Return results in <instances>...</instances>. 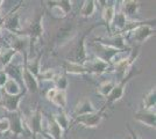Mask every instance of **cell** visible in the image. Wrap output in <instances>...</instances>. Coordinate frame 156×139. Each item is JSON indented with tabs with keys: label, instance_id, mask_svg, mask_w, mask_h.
Masks as SVG:
<instances>
[{
	"label": "cell",
	"instance_id": "obj_15",
	"mask_svg": "<svg viewBox=\"0 0 156 139\" xmlns=\"http://www.w3.org/2000/svg\"><path fill=\"white\" fill-rule=\"evenodd\" d=\"M134 119L140 122L143 125L148 126L150 129H155L156 125V114L155 111H150V110H137L134 114Z\"/></svg>",
	"mask_w": 156,
	"mask_h": 139
},
{
	"label": "cell",
	"instance_id": "obj_16",
	"mask_svg": "<svg viewBox=\"0 0 156 139\" xmlns=\"http://www.w3.org/2000/svg\"><path fill=\"white\" fill-rule=\"evenodd\" d=\"M9 48L14 49L16 52L25 55L27 53V50L30 48V41L25 35H14L9 42Z\"/></svg>",
	"mask_w": 156,
	"mask_h": 139
},
{
	"label": "cell",
	"instance_id": "obj_9",
	"mask_svg": "<svg viewBox=\"0 0 156 139\" xmlns=\"http://www.w3.org/2000/svg\"><path fill=\"white\" fill-rule=\"evenodd\" d=\"M26 126L28 131L33 133V136H40V134H44L43 129H42V111L40 108H36L35 110H33L30 115L25 118Z\"/></svg>",
	"mask_w": 156,
	"mask_h": 139
},
{
	"label": "cell",
	"instance_id": "obj_19",
	"mask_svg": "<svg viewBox=\"0 0 156 139\" xmlns=\"http://www.w3.org/2000/svg\"><path fill=\"white\" fill-rule=\"evenodd\" d=\"M1 91L4 93H6L7 95H12V96H15V95H19L21 94V86L15 81V80L11 79L7 77L6 81L4 84V86L1 87Z\"/></svg>",
	"mask_w": 156,
	"mask_h": 139
},
{
	"label": "cell",
	"instance_id": "obj_4",
	"mask_svg": "<svg viewBox=\"0 0 156 139\" xmlns=\"http://www.w3.org/2000/svg\"><path fill=\"white\" fill-rule=\"evenodd\" d=\"M44 33L43 29V14H39L33 19L26 28H22L21 35L27 36L30 41V48L33 46V43L39 41Z\"/></svg>",
	"mask_w": 156,
	"mask_h": 139
},
{
	"label": "cell",
	"instance_id": "obj_32",
	"mask_svg": "<svg viewBox=\"0 0 156 139\" xmlns=\"http://www.w3.org/2000/svg\"><path fill=\"white\" fill-rule=\"evenodd\" d=\"M52 81H54V84L56 86V89H58V91H65L66 87H68V79H66L65 74L57 73V75L55 77V79Z\"/></svg>",
	"mask_w": 156,
	"mask_h": 139
},
{
	"label": "cell",
	"instance_id": "obj_38",
	"mask_svg": "<svg viewBox=\"0 0 156 139\" xmlns=\"http://www.w3.org/2000/svg\"><path fill=\"white\" fill-rule=\"evenodd\" d=\"M1 30H2V19H0V36H1Z\"/></svg>",
	"mask_w": 156,
	"mask_h": 139
},
{
	"label": "cell",
	"instance_id": "obj_33",
	"mask_svg": "<svg viewBox=\"0 0 156 139\" xmlns=\"http://www.w3.org/2000/svg\"><path fill=\"white\" fill-rule=\"evenodd\" d=\"M56 4H57V5H58L63 11H64L66 15L71 12L72 1H69V0H62V1H56Z\"/></svg>",
	"mask_w": 156,
	"mask_h": 139
},
{
	"label": "cell",
	"instance_id": "obj_40",
	"mask_svg": "<svg viewBox=\"0 0 156 139\" xmlns=\"http://www.w3.org/2000/svg\"><path fill=\"white\" fill-rule=\"evenodd\" d=\"M0 137H1V136H0Z\"/></svg>",
	"mask_w": 156,
	"mask_h": 139
},
{
	"label": "cell",
	"instance_id": "obj_22",
	"mask_svg": "<svg viewBox=\"0 0 156 139\" xmlns=\"http://www.w3.org/2000/svg\"><path fill=\"white\" fill-rule=\"evenodd\" d=\"M47 130H48V134H47V136L50 139H62L63 131H62V129L59 127L58 124L54 121L52 117H50L49 121H48Z\"/></svg>",
	"mask_w": 156,
	"mask_h": 139
},
{
	"label": "cell",
	"instance_id": "obj_25",
	"mask_svg": "<svg viewBox=\"0 0 156 139\" xmlns=\"http://www.w3.org/2000/svg\"><path fill=\"white\" fill-rule=\"evenodd\" d=\"M16 51L12 49V48H6V49H1L0 48V64L5 67L7 66L9 63H12L14 56L16 55Z\"/></svg>",
	"mask_w": 156,
	"mask_h": 139
},
{
	"label": "cell",
	"instance_id": "obj_27",
	"mask_svg": "<svg viewBox=\"0 0 156 139\" xmlns=\"http://www.w3.org/2000/svg\"><path fill=\"white\" fill-rule=\"evenodd\" d=\"M51 117L54 118V121L58 124L59 127L62 129L63 132L69 129V126H70V119H69L68 115H66L65 113H62V111H61V113L52 114Z\"/></svg>",
	"mask_w": 156,
	"mask_h": 139
},
{
	"label": "cell",
	"instance_id": "obj_23",
	"mask_svg": "<svg viewBox=\"0 0 156 139\" xmlns=\"http://www.w3.org/2000/svg\"><path fill=\"white\" fill-rule=\"evenodd\" d=\"M122 13L126 16H133L137 13L139 8H140V2L135 1V0H127V1H122Z\"/></svg>",
	"mask_w": 156,
	"mask_h": 139
},
{
	"label": "cell",
	"instance_id": "obj_2",
	"mask_svg": "<svg viewBox=\"0 0 156 139\" xmlns=\"http://www.w3.org/2000/svg\"><path fill=\"white\" fill-rule=\"evenodd\" d=\"M139 56H140V46H135L134 49L130 50V52L128 53L127 57L118 60L113 64V70H114V73L117 75L118 82L124 79L128 74V72L130 71V67L136 61Z\"/></svg>",
	"mask_w": 156,
	"mask_h": 139
},
{
	"label": "cell",
	"instance_id": "obj_28",
	"mask_svg": "<svg viewBox=\"0 0 156 139\" xmlns=\"http://www.w3.org/2000/svg\"><path fill=\"white\" fill-rule=\"evenodd\" d=\"M52 104L57 107V108H61V109H64L66 107V92L65 91H56V94L54 95V98L51 99Z\"/></svg>",
	"mask_w": 156,
	"mask_h": 139
},
{
	"label": "cell",
	"instance_id": "obj_3",
	"mask_svg": "<svg viewBox=\"0 0 156 139\" xmlns=\"http://www.w3.org/2000/svg\"><path fill=\"white\" fill-rule=\"evenodd\" d=\"M141 71H129L128 74L122 80H120L118 84H115V86L114 88L112 89V92L110 93V95L107 96V100H106V103H105L103 108H104L105 110L107 109V108H110L113 103H115L117 101L119 100H121V98L124 96V93H125V89H126V86H127V84L129 82V80L133 78V77H136L137 74H140Z\"/></svg>",
	"mask_w": 156,
	"mask_h": 139
},
{
	"label": "cell",
	"instance_id": "obj_1",
	"mask_svg": "<svg viewBox=\"0 0 156 139\" xmlns=\"http://www.w3.org/2000/svg\"><path fill=\"white\" fill-rule=\"evenodd\" d=\"M103 23H96L91 26L86 31H84V34L82 36H79V40L77 41V43L75 44L73 49H72L71 53L69 55L68 57V61H71V63H75V64H78V65H84L85 63L87 61V52H86V37L87 35L90 34L91 30H93L96 27L101 26Z\"/></svg>",
	"mask_w": 156,
	"mask_h": 139
},
{
	"label": "cell",
	"instance_id": "obj_36",
	"mask_svg": "<svg viewBox=\"0 0 156 139\" xmlns=\"http://www.w3.org/2000/svg\"><path fill=\"white\" fill-rule=\"evenodd\" d=\"M6 79H7V75L2 72V71H1V72H0V86H1V87L4 86V84H5Z\"/></svg>",
	"mask_w": 156,
	"mask_h": 139
},
{
	"label": "cell",
	"instance_id": "obj_7",
	"mask_svg": "<svg viewBox=\"0 0 156 139\" xmlns=\"http://www.w3.org/2000/svg\"><path fill=\"white\" fill-rule=\"evenodd\" d=\"M20 8H21V5H18L11 13L7 14L5 18H1L2 19V28H5L6 30L14 35H21L22 33V26L20 23Z\"/></svg>",
	"mask_w": 156,
	"mask_h": 139
},
{
	"label": "cell",
	"instance_id": "obj_20",
	"mask_svg": "<svg viewBox=\"0 0 156 139\" xmlns=\"http://www.w3.org/2000/svg\"><path fill=\"white\" fill-rule=\"evenodd\" d=\"M63 70L65 73H70V74H76V75H84L89 74V71L84 67V65H78L71 61L65 60L63 63Z\"/></svg>",
	"mask_w": 156,
	"mask_h": 139
},
{
	"label": "cell",
	"instance_id": "obj_39",
	"mask_svg": "<svg viewBox=\"0 0 156 139\" xmlns=\"http://www.w3.org/2000/svg\"><path fill=\"white\" fill-rule=\"evenodd\" d=\"M2 2H4V1H0V8H1V4H2ZM0 19H1V18H0Z\"/></svg>",
	"mask_w": 156,
	"mask_h": 139
},
{
	"label": "cell",
	"instance_id": "obj_24",
	"mask_svg": "<svg viewBox=\"0 0 156 139\" xmlns=\"http://www.w3.org/2000/svg\"><path fill=\"white\" fill-rule=\"evenodd\" d=\"M114 15H115V6L114 5H106V6L103 8V14H101V16H103V21H104V25L107 27V29H108V33H111V23H112V21H113V18H114Z\"/></svg>",
	"mask_w": 156,
	"mask_h": 139
},
{
	"label": "cell",
	"instance_id": "obj_14",
	"mask_svg": "<svg viewBox=\"0 0 156 139\" xmlns=\"http://www.w3.org/2000/svg\"><path fill=\"white\" fill-rule=\"evenodd\" d=\"M22 68H23V63L18 64V63H9L7 66L4 67L2 72L6 74L8 78L15 80L20 86H23V81H22Z\"/></svg>",
	"mask_w": 156,
	"mask_h": 139
},
{
	"label": "cell",
	"instance_id": "obj_17",
	"mask_svg": "<svg viewBox=\"0 0 156 139\" xmlns=\"http://www.w3.org/2000/svg\"><path fill=\"white\" fill-rule=\"evenodd\" d=\"M22 81H23V86L26 87L28 92L36 93L39 91V80L27 70L25 65L22 68Z\"/></svg>",
	"mask_w": 156,
	"mask_h": 139
},
{
	"label": "cell",
	"instance_id": "obj_11",
	"mask_svg": "<svg viewBox=\"0 0 156 139\" xmlns=\"http://www.w3.org/2000/svg\"><path fill=\"white\" fill-rule=\"evenodd\" d=\"M130 33H132V38L134 42L143 43L144 41H147L153 35H155V28L151 25H148L147 22H143L136 28H134Z\"/></svg>",
	"mask_w": 156,
	"mask_h": 139
},
{
	"label": "cell",
	"instance_id": "obj_29",
	"mask_svg": "<svg viewBox=\"0 0 156 139\" xmlns=\"http://www.w3.org/2000/svg\"><path fill=\"white\" fill-rule=\"evenodd\" d=\"M46 4H49V6H50V13H51L52 18H55L57 20H63L68 16L64 11L56 4V1H46Z\"/></svg>",
	"mask_w": 156,
	"mask_h": 139
},
{
	"label": "cell",
	"instance_id": "obj_18",
	"mask_svg": "<svg viewBox=\"0 0 156 139\" xmlns=\"http://www.w3.org/2000/svg\"><path fill=\"white\" fill-rule=\"evenodd\" d=\"M97 111V109L94 108V106L92 104L91 100L85 98V99L80 100L77 103V106L75 107V116H82V115H87V114H93Z\"/></svg>",
	"mask_w": 156,
	"mask_h": 139
},
{
	"label": "cell",
	"instance_id": "obj_6",
	"mask_svg": "<svg viewBox=\"0 0 156 139\" xmlns=\"http://www.w3.org/2000/svg\"><path fill=\"white\" fill-rule=\"evenodd\" d=\"M104 111L105 109L101 108L100 110H97L96 113L93 114H87V115H82V116H77L75 117L72 122H70V126L79 124V125H83L85 127H97L101 121L104 118Z\"/></svg>",
	"mask_w": 156,
	"mask_h": 139
},
{
	"label": "cell",
	"instance_id": "obj_37",
	"mask_svg": "<svg viewBox=\"0 0 156 139\" xmlns=\"http://www.w3.org/2000/svg\"><path fill=\"white\" fill-rule=\"evenodd\" d=\"M34 139H50V138L47 137V134H40V136H35Z\"/></svg>",
	"mask_w": 156,
	"mask_h": 139
},
{
	"label": "cell",
	"instance_id": "obj_13",
	"mask_svg": "<svg viewBox=\"0 0 156 139\" xmlns=\"http://www.w3.org/2000/svg\"><path fill=\"white\" fill-rule=\"evenodd\" d=\"M110 66V63L99 57H96L93 59H87V61L84 64V67L89 71V74H96V75H101L105 72H107Z\"/></svg>",
	"mask_w": 156,
	"mask_h": 139
},
{
	"label": "cell",
	"instance_id": "obj_26",
	"mask_svg": "<svg viewBox=\"0 0 156 139\" xmlns=\"http://www.w3.org/2000/svg\"><path fill=\"white\" fill-rule=\"evenodd\" d=\"M96 4H97V1H94V0H86V1H84L79 14L83 18H91L92 15L94 14V12H96V7H97Z\"/></svg>",
	"mask_w": 156,
	"mask_h": 139
},
{
	"label": "cell",
	"instance_id": "obj_35",
	"mask_svg": "<svg viewBox=\"0 0 156 139\" xmlns=\"http://www.w3.org/2000/svg\"><path fill=\"white\" fill-rule=\"evenodd\" d=\"M127 127H128V130H129L130 136H132V139H141L140 137H139V136H137V133L135 132V131H134V130H133V129H132V127H130L128 124H127Z\"/></svg>",
	"mask_w": 156,
	"mask_h": 139
},
{
	"label": "cell",
	"instance_id": "obj_8",
	"mask_svg": "<svg viewBox=\"0 0 156 139\" xmlns=\"http://www.w3.org/2000/svg\"><path fill=\"white\" fill-rule=\"evenodd\" d=\"M98 44L103 46H107L111 49H114L117 51H124L127 49L126 44V36L122 34H112L108 37L98 38Z\"/></svg>",
	"mask_w": 156,
	"mask_h": 139
},
{
	"label": "cell",
	"instance_id": "obj_31",
	"mask_svg": "<svg viewBox=\"0 0 156 139\" xmlns=\"http://www.w3.org/2000/svg\"><path fill=\"white\" fill-rule=\"evenodd\" d=\"M56 75H57V73L54 68H48V70L41 71L39 73L37 80H40V81H52Z\"/></svg>",
	"mask_w": 156,
	"mask_h": 139
},
{
	"label": "cell",
	"instance_id": "obj_12",
	"mask_svg": "<svg viewBox=\"0 0 156 139\" xmlns=\"http://www.w3.org/2000/svg\"><path fill=\"white\" fill-rule=\"evenodd\" d=\"M23 96V93H21L19 95H7L6 93L1 91V98H0V107H2L7 113H16L19 111V106L21 99Z\"/></svg>",
	"mask_w": 156,
	"mask_h": 139
},
{
	"label": "cell",
	"instance_id": "obj_30",
	"mask_svg": "<svg viewBox=\"0 0 156 139\" xmlns=\"http://www.w3.org/2000/svg\"><path fill=\"white\" fill-rule=\"evenodd\" d=\"M115 84L112 81V80H108V81H104L103 84H100L97 88V93L101 96H108L110 93L112 92V89L114 88Z\"/></svg>",
	"mask_w": 156,
	"mask_h": 139
},
{
	"label": "cell",
	"instance_id": "obj_5",
	"mask_svg": "<svg viewBox=\"0 0 156 139\" xmlns=\"http://www.w3.org/2000/svg\"><path fill=\"white\" fill-rule=\"evenodd\" d=\"M77 30L72 23H66L64 26H62L55 34V38H54V48L55 50H57L59 48H63L69 42L73 40V37L76 36Z\"/></svg>",
	"mask_w": 156,
	"mask_h": 139
},
{
	"label": "cell",
	"instance_id": "obj_21",
	"mask_svg": "<svg viewBox=\"0 0 156 139\" xmlns=\"http://www.w3.org/2000/svg\"><path fill=\"white\" fill-rule=\"evenodd\" d=\"M156 106V88L151 87L148 93L144 95L143 98V107L142 109L144 110H150V111H155Z\"/></svg>",
	"mask_w": 156,
	"mask_h": 139
},
{
	"label": "cell",
	"instance_id": "obj_10",
	"mask_svg": "<svg viewBox=\"0 0 156 139\" xmlns=\"http://www.w3.org/2000/svg\"><path fill=\"white\" fill-rule=\"evenodd\" d=\"M8 121H9V131L13 133L15 137L25 134L26 131H28L25 122V117L21 116L20 111L16 113H8Z\"/></svg>",
	"mask_w": 156,
	"mask_h": 139
},
{
	"label": "cell",
	"instance_id": "obj_34",
	"mask_svg": "<svg viewBox=\"0 0 156 139\" xmlns=\"http://www.w3.org/2000/svg\"><path fill=\"white\" fill-rule=\"evenodd\" d=\"M9 131V121L7 117L0 119V134Z\"/></svg>",
	"mask_w": 156,
	"mask_h": 139
}]
</instances>
